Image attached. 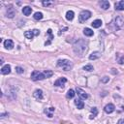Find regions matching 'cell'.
Instances as JSON below:
<instances>
[{"mask_svg":"<svg viewBox=\"0 0 124 124\" xmlns=\"http://www.w3.org/2000/svg\"><path fill=\"white\" fill-rule=\"evenodd\" d=\"M91 112L93 113V114H91V115H93V117H95V116L97 115V113H98V110H97L96 108H91Z\"/></svg>","mask_w":124,"mask_h":124,"instance_id":"83f0119b","label":"cell"},{"mask_svg":"<svg viewBox=\"0 0 124 124\" xmlns=\"http://www.w3.org/2000/svg\"><path fill=\"white\" fill-rule=\"evenodd\" d=\"M83 34H84L85 36H87V37H91V36L94 34V32H93V30L90 29V28H84V29H83Z\"/></svg>","mask_w":124,"mask_h":124,"instance_id":"ffe728a7","label":"cell"},{"mask_svg":"<svg viewBox=\"0 0 124 124\" xmlns=\"http://www.w3.org/2000/svg\"><path fill=\"white\" fill-rule=\"evenodd\" d=\"M114 109H115V107H114L113 104H108V105H106L105 108H104V110H105V112H107V113H111V112L114 111Z\"/></svg>","mask_w":124,"mask_h":124,"instance_id":"9c48e42d","label":"cell"},{"mask_svg":"<svg viewBox=\"0 0 124 124\" xmlns=\"http://www.w3.org/2000/svg\"><path fill=\"white\" fill-rule=\"evenodd\" d=\"M44 74H45V77H46V78H50V77L53 75L52 71H49V70H46V71H44Z\"/></svg>","mask_w":124,"mask_h":124,"instance_id":"d4e9b609","label":"cell"},{"mask_svg":"<svg viewBox=\"0 0 124 124\" xmlns=\"http://www.w3.org/2000/svg\"><path fill=\"white\" fill-rule=\"evenodd\" d=\"M4 46L7 49H12L14 47V42L12 40H6L4 42Z\"/></svg>","mask_w":124,"mask_h":124,"instance_id":"7c38bea8","label":"cell"},{"mask_svg":"<svg viewBox=\"0 0 124 124\" xmlns=\"http://www.w3.org/2000/svg\"><path fill=\"white\" fill-rule=\"evenodd\" d=\"M83 70L88 71V72H91V71H93V66H92L91 64H87V65H85V66L83 67Z\"/></svg>","mask_w":124,"mask_h":124,"instance_id":"484cf974","label":"cell"},{"mask_svg":"<svg viewBox=\"0 0 124 124\" xmlns=\"http://www.w3.org/2000/svg\"><path fill=\"white\" fill-rule=\"evenodd\" d=\"M57 66L62 68L64 71H70L73 68V63L72 61L67 59H59L57 61Z\"/></svg>","mask_w":124,"mask_h":124,"instance_id":"7a4b0ae2","label":"cell"},{"mask_svg":"<svg viewBox=\"0 0 124 124\" xmlns=\"http://www.w3.org/2000/svg\"><path fill=\"white\" fill-rule=\"evenodd\" d=\"M45 113L49 117V118H51L52 117V113H53V111H54V108H45Z\"/></svg>","mask_w":124,"mask_h":124,"instance_id":"d6986e66","label":"cell"},{"mask_svg":"<svg viewBox=\"0 0 124 124\" xmlns=\"http://www.w3.org/2000/svg\"><path fill=\"white\" fill-rule=\"evenodd\" d=\"M40 34V31L38 29H34V30H28L24 33V36L27 38V39H33L34 36H38Z\"/></svg>","mask_w":124,"mask_h":124,"instance_id":"8992f818","label":"cell"},{"mask_svg":"<svg viewBox=\"0 0 124 124\" xmlns=\"http://www.w3.org/2000/svg\"><path fill=\"white\" fill-rule=\"evenodd\" d=\"M99 4H100V6H101V8H102L103 10H108V9L109 8V2L107 1V0H103V1H101Z\"/></svg>","mask_w":124,"mask_h":124,"instance_id":"9a60e30c","label":"cell"},{"mask_svg":"<svg viewBox=\"0 0 124 124\" xmlns=\"http://www.w3.org/2000/svg\"><path fill=\"white\" fill-rule=\"evenodd\" d=\"M33 96L34 98H36L37 100H42L43 99V91L41 89H36L33 92Z\"/></svg>","mask_w":124,"mask_h":124,"instance_id":"30bf717a","label":"cell"},{"mask_svg":"<svg viewBox=\"0 0 124 124\" xmlns=\"http://www.w3.org/2000/svg\"><path fill=\"white\" fill-rule=\"evenodd\" d=\"M74 16H75V14H74L73 11H68L66 13V18L68 20H73L74 19Z\"/></svg>","mask_w":124,"mask_h":124,"instance_id":"7402d4cb","label":"cell"},{"mask_svg":"<svg viewBox=\"0 0 124 124\" xmlns=\"http://www.w3.org/2000/svg\"><path fill=\"white\" fill-rule=\"evenodd\" d=\"M100 56H101V53H100L99 51H94V52H92V53L89 55V59H90V60H96V59H98Z\"/></svg>","mask_w":124,"mask_h":124,"instance_id":"e0dca14e","label":"cell"},{"mask_svg":"<svg viewBox=\"0 0 124 124\" xmlns=\"http://www.w3.org/2000/svg\"><path fill=\"white\" fill-rule=\"evenodd\" d=\"M76 91H77V94L78 95L79 99H81V100H85V99H87V98H88L87 93H86L85 91H83L82 89H80L79 87H77Z\"/></svg>","mask_w":124,"mask_h":124,"instance_id":"52a82bcc","label":"cell"},{"mask_svg":"<svg viewBox=\"0 0 124 124\" xmlns=\"http://www.w3.org/2000/svg\"><path fill=\"white\" fill-rule=\"evenodd\" d=\"M115 9L118 11H123L124 10V0H121L117 3H115Z\"/></svg>","mask_w":124,"mask_h":124,"instance_id":"2e32d148","label":"cell"},{"mask_svg":"<svg viewBox=\"0 0 124 124\" xmlns=\"http://www.w3.org/2000/svg\"><path fill=\"white\" fill-rule=\"evenodd\" d=\"M66 81H67V78H59L58 79H56V80L54 81V85H55V86L63 87L64 84L66 83Z\"/></svg>","mask_w":124,"mask_h":124,"instance_id":"ba28073f","label":"cell"},{"mask_svg":"<svg viewBox=\"0 0 124 124\" xmlns=\"http://www.w3.org/2000/svg\"><path fill=\"white\" fill-rule=\"evenodd\" d=\"M16 72L18 73V74H22V73H23V68L17 66V67H16Z\"/></svg>","mask_w":124,"mask_h":124,"instance_id":"f1b7e54d","label":"cell"},{"mask_svg":"<svg viewBox=\"0 0 124 124\" xmlns=\"http://www.w3.org/2000/svg\"><path fill=\"white\" fill-rule=\"evenodd\" d=\"M90 16H91V12L88 11V10H83V11L80 12V14L78 16V21L80 23L85 22L88 18H90Z\"/></svg>","mask_w":124,"mask_h":124,"instance_id":"3957f363","label":"cell"},{"mask_svg":"<svg viewBox=\"0 0 124 124\" xmlns=\"http://www.w3.org/2000/svg\"><path fill=\"white\" fill-rule=\"evenodd\" d=\"M116 61L119 64H123V62H124V55L121 54V53H116Z\"/></svg>","mask_w":124,"mask_h":124,"instance_id":"44dd1931","label":"cell"},{"mask_svg":"<svg viewBox=\"0 0 124 124\" xmlns=\"http://www.w3.org/2000/svg\"><path fill=\"white\" fill-rule=\"evenodd\" d=\"M33 17H34V19H36V20H40V19L43 18V14H42L41 12H37V13L34 14Z\"/></svg>","mask_w":124,"mask_h":124,"instance_id":"cb8c5ba5","label":"cell"},{"mask_svg":"<svg viewBox=\"0 0 124 124\" xmlns=\"http://www.w3.org/2000/svg\"><path fill=\"white\" fill-rule=\"evenodd\" d=\"M108 80H109L108 77H104V78H102V82H108Z\"/></svg>","mask_w":124,"mask_h":124,"instance_id":"f546056e","label":"cell"},{"mask_svg":"<svg viewBox=\"0 0 124 124\" xmlns=\"http://www.w3.org/2000/svg\"><path fill=\"white\" fill-rule=\"evenodd\" d=\"M75 105L78 107V109H82L84 108V103H83V101H81V99H76L75 100Z\"/></svg>","mask_w":124,"mask_h":124,"instance_id":"4fadbf2b","label":"cell"},{"mask_svg":"<svg viewBox=\"0 0 124 124\" xmlns=\"http://www.w3.org/2000/svg\"><path fill=\"white\" fill-rule=\"evenodd\" d=\"M75 91L73 90V89H69L68 90V92H67V95H66V97L68 98V99H72V98H74L75 97Z\"/></svg>","mask_w":124,"mask_h":124,"instance_id":"603a6c76","label":"cell"},{"mask_svg":"<svg viewBox=\"0 0 124 124\" xmlns=\"http://www.w3.org/2000/svg\"><path fill=\"white\" fill-rule=\"evenodd\" d=\"M87 48H88V43L83 39H78L73 45L74 52L79 56H82L87 51Z\"/></svg>","mask_w":124,"mask_h":124,"instance_id":"6da1fadb","label":"cell"},{"mask_svg":"<svg viewBox=\"0 0 124 124\" xmlns=\"http://www.w3.org/2000/svg\"><path fill=\"white\" fill-rule=\"evenodd\" d=\"M91 25H92L93 28H99V27H101V25H102V20H101V19H95V20L91 23Z\"/></svg>","mask_w":124,"mask_h":124,"instance_id":"ac0fdd59","label":"cell"},{"mask_svg":"<svg viewBox=\"0 0 124 124\" xmlns=\"http://www.w3.org/2000/svg\"><path fill=\"white\" fill-rule=\"evenodd\" d=\"M16 10L15 9V7L13 5H8L6 9V16L10 18H13L16 16Z\"/></svg>","mask_w":124,"mask_h":124,"instance_id":"5b68a950","label":"cell"},{"mask_svg":"<svg viewBox=\"0 0 124 124\" xmlns=\"http://www.w3.org/2000/svg\"><path fill=\"white\" fill-rule=\"evenodd\" d=\"M10 73H11V66L9 64H7L1 68V74L2 75H8Z\"/></svg>","mask_w":124,"mask_h":124,"instance_id":"8fae6325","label":"cell"},{"mask_svg":"<svg viewBox=\"0 0 124 124\" xmlns=\"http://www.w3.org/2000/svg\"><path fill=\"white\" fill-rule=\"evenodd\" d=\"M42 4H43L45 7H47V6L52 5V4H53V2H52V1H43V2H42Z\"/></svg>","mask_w":124,"mask_h":124,"instance_id":"4316f807","label":"cell"},{"mask_svg":"<svg viewBox=\"0 0 124 124\" xmlns=\"http://www.w3.org/2000/svg\"><path fill=\"white\" fill-rule=\"evenodd\" d=\"M46 77H45V74L44 72H39V71H33L32 74H31V79L34 80V81H37V80H42V79H45Z\"/></svg>","mask_w":124,"mask_h":124,"instance_id":"277c9868","label":"cell"},{"mask_svg":"<svg viewBox=\"0 0 124 124\" xmlns=\"http://www.w3.org/2000/svg\"><path fill=\"white\" fill-rule=\"evenodd\" d=\"M22 13L24 16H30L31 13H32V8L29 7V6H25L22 8Z\"/></svg>","mask_w":124,"mask_h":124,"instance_id":"5bb4252c","label":"cell"},{"mask_svg":"<svg viewBox=\"0 0 124 124\" xmlns=\"http://www.w3.org/2000/svg\"><path fill=\"white\" fill-rule=\"evenodd\" d=\"M117 124H124V119H119Z\"/></svg>","mask_w":124,"mask_h":124,"instance_id":"4dcf8cb0","label":"cell"}]
</instances>
